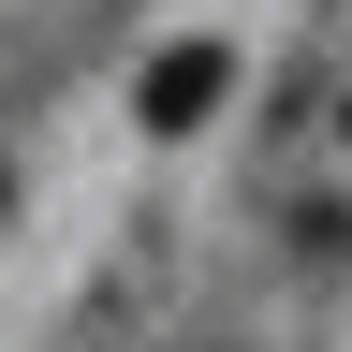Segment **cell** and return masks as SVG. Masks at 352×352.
<instances>
[{
	"label": "cell",
	"instance_id": "1",
	"mask_svg": "<svg viewBox=\"0 0 352 352\" xmlns=\"http://www.w3.org/2000/svg\"><path fill=\"white\" fill-rule=\"evenodd\" d=\"M220 103H235V44H220V30H176L162 59L132 74V118H147L162 147H191V132H206Z\"/></svg>",
	"mask_w": 352,
	"mask_h": 352
},
{
	"label": "cell",
	"instance_id": "2",
	"mask_svg": "<svg viewBox=\"0 0 352 352\" xmlns=\"http://www.w3.org/2000/svg\"><path fill=\"white\" fill-rule=\"evenodd\" d=\"M338 147H352V103H338Z\"/></svg>",
	"mask_w": 352,
	"mask_h": 352
},
{
	"label": "cell",
	"instance_id": "3",
	"mask_svg": "<svg viewBox=\"0 0 352 352\" xmlns=\"http://www.w3.org/2000/svg\"><path fill=\"white\" fill-rule=\"evenodd\" d=\"M0 206H15V176H0Z\"/></svg>",
	"mask_w": 352,
	"mask_h": 352
}]
</instances>
